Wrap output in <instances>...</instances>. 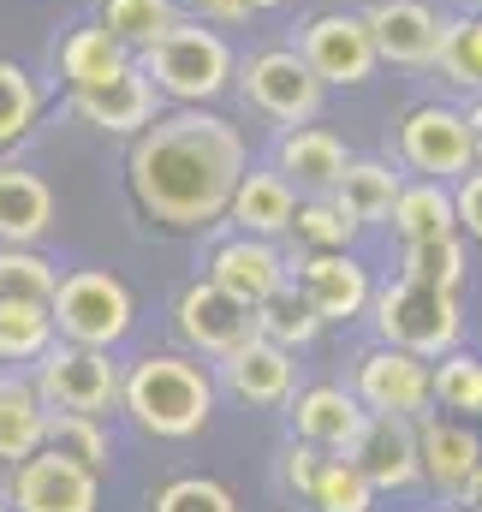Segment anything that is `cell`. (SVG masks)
I'll list each match as a JSON object with an SVG mask.
<instances>
[{"label":"cell","mask_w":482,"mask_h":512,"mask_svg":"<svg viewBox=\"0 0 482 512\" xmlns=\"http://www.w3.org/2000/svg\"><path fill=\"white\" fill-rule=\"evenodd\" d=\"M405 280H423V286L459 292V280H465V251H459V239H441V245H405Z\"/></svg>","instance_id":"37"},{"label":"cell","mask_w":482,"mask_h":512,"mask_svg":"<svg viewBox=\"0 0 482 512\" xmlns=\"http://www.w3.org/2000/svg\"><path fill=\"white\" fill-rule=\"evenodd\" d=\"M274 167H280L304 197H334L340 179H346V167H352V155H346V143H340L334 131L286 126L280 131V149H274Z\"/></svg>","instance_id":"17"},{"label":"cell","mask_w":482,"mask_h":512,"mask_svg":"<svg viewBox=\"0 0 482 512\" xmlns=\"http://www.w3.org/2000/svg\"><path fill=\"white\" fill-rule=\"evenodd\" d=\"M48 447V399L42 387L0 382V459L24 465Z\"/></svg>","instance_id":"26"},{"label":"cell","mask_w":482,"mask_h":512,"mask_svg":"<svg viewBox=\"0 0 482 512\" xmlns=\"http://www.w3.org/2000/svg\"><path fill=\"white\" fill-rule=\"evenodd\" d=\"M54 60H60V78H66V90H96V84L120 78L137 54H131L120 36H114V30L96 18V24H78V30H66V36H60V48H54Z\"/></svg>","instance_id":"20"},{"label":"cell","mask_w":482,"mask_h":512,"mask_svg":"<svg viewBox=\"0 0 482 512\" xmlns=\"http://www.w3.org/2000/svg\"><path fill=\"white\" fill-rule=\"evenodd\" d=\"M125 411L137 417V429L161 435V441H185L209 423L215 411V382L203 364L179 358V352H161V358H143L131 364L125 376Z\"/></svg>","instance_id":"3"},{"label":"cell","mask_w":482,"mask_h":512,"mask_svg":"<svg viewBox=\"0 0 482 512\" xmlns=\"http://www.w3.org/2000/svg\"><path fill=\"white\" fill-rule=\"evenodd\" d=\"M465 114H471V137H477V161H482V96L465 108Z\"/></svg>","instance_id":"43"},{"label":"cell","mask_w":482,"mask_h":512,"mask_svg":"<svg viewBox=\"0 0 482 512\" xmlns=\"http://www.w3.org/2000/svg\"><path fill=\"white\" fill-rule=\"evenodd\" d=\"M221 376H227V387L244 405H280L292 393V352L274 346L268 334H250L244 346H233L221 358Z\"/></svg>","instance_id":"19"},{"label":"cell","mask_w":482,"mask_h":512,"mask_svg":"<svg viewBox=\"0 0 482 512\" xmlns=\"http://www.w3.org/2000/svg\"><path fill=\"white\" fill-rule=\"evenodd\" d=\"M155 512H239V507H233V495H227L221 483H209V477H179V483H167V489L155 495Z\"/></svg>","instance_id":"39"},{"label":"cell","mask_w":482,"mask_h":512,"mask_svg":"<svg viewBox=\"0 0 482 512\" xmlns=\"http://www.w3.org/2000/svg\"><path fill=\"white\" fill-rule=\"evenodd\" d=\"M60 274L30 245H0V304H54Z\"/></svg>","instance_id":"32"},{"label":"cell","mask_w":482,"mask_h":512,"mask_svg":"<svg viewBox=\"0 0 482 512\" xmlns=\"http://www.w3.org/2000/svg\"><path fill=\"white\" fill-rule=\"evenodd\" d=\"M363 423H369V411H358V399L346 387H310V393L292 399V429L310 447H340L346 453Z\"/></svg>","instance_id":"23"},{"label":"cell","mask_w":482,"mask_h":512,"mask_svg":"<svg viewBox=\"0 0 482 512\" xmlns=\"http://www.w3.org/2000/svg\"><path fill=\"white\" fill-rule=\"evenodd\" d=\"M292 215H298V185H292L280 167L244 173L239 197H233V209H227V221H233L239 233H250V239H280V233H292Z\"/></svg>","instance_id":"21"},{"label":"cell","mask_w":482,"mask_h":512,"mask_svg":"<svg viewBox=\"0 0 482 512\" xmlns=\"http://www.w3.org/2000/svg\"><path fill=\"white\" fill-rule=\"evenodd\" d=\"M453 197H459V227L482 245V167H471V173L459 179V191H453Z\"/></svg>","instance_id":"40"},{"label":"cell","mask_w":482,"mask_h":512,"mask_svg":"<svg viewBox=\"0 0 482 512\" xmlns=\"http://www.w3.org/2000/svg\"><path fill=\"white\" fill-rule=\"evenodd\" d=\"M48 447L90 465V471L108 465V435H102V423L90 411H48Z\"/></svg>","instance_id":"35"},{"label":"cell","mask_w":482,"mask_h":512,"mask_svg":"<svg viewBox=\"0 0 482 512\" xmlns=\"http://www.w3.org/2000/svg\"><path fill=\"white\" fill-rule=\"evenodd\" d=\"M399 161L423 179H465L477 161V137H471V114L447 108V102H423L399 120Z\"/></svg>","instance_id":"7"},{"label":"cell","mask_w":482,"mask_h":512,"mask_svg":"<svg viewBox=\"0 0 482 512\" xmlns=\"http://www.w3.org/2000/svg\"><path fill=\"white\" fill-rule=\"evenodd\" d=\"M363 18H369L387 66H435L441 60V24L447 18L429 0H375Z\"/></svg>","instance_id":"15"},{"label":"cell","mask_w":482,"mask_h":512,"mask_svg":"<svg viewBox=\"0 0 482 512\" xmlns=\"http://www.w3.org/2000/svg\"><path fill=\"white\" fill-rule=\"evenodd\" d=\"M173 328H179V340H185L191 352H203V358H227L233 346H244V340L256 334V310L239 304L227 286L197 280V286L179 292V304H173Z\"/></svg>","instance_id":"10"},{"label":"cell","mask_w":482,"mask_h":512,"mask_svg":"<svg viewBox=\"0 0 482 512\" xmlns=\"http://www.w3.org/2000/svg\"><path fill=\"white\" fill-rule=\"evenodd\" d=\"M375 328L387 346H405L417 358H447L459 352V292H441V286H423V280H393L387 292H375Z\"/></svg>","instance_id":"4"},{"label":"cell","mask_w":482,"mask_h":512,"mask_svg":"<svg viewBox=\"0 0 482 512\" xmlns=\"http://www.w3.org/2000/svg\"><path fill=\"white\" fill-rule=\"evenodd\" d=\"M96 18L120 36L131 54H143V48H155V42L185 18V6H179V0H102Z\"/></svg>","instance_id":"28"},{"label":"cell","mask_w":482,"mask_h":512,"mask_svg":"<svg viewBox=\"0 0 482 512\" xmlns=\"http://www.w3.org/2000/svg\"><path fill=\"white\" fill-rule=\"evenodd\" d=\"M54 334V304H0V364L48 358Z\"/></svg>","instance_id":"31"},{"label":"cell","mask_w":482,"mask_h":512,"mask_svg":"<svg viewBox=\"0 0 482 512\" xmlns=\"http://www.w3.org/2000/svg\"><path fill=\"white\" fill-rule=\"evenodd\" d=\"M316 328H322V310L310 304V292L292 280V286H280L262 310H256V334H268L274 346H286V352H298V346H310L316 340Z\"/></svg>","instance_id":"29"},{"label":"cell","mask_w":482,"mask_h":512,"mask_svg":"<svg viewBox=\"0 0 482 512\" xmlns=\"http://www.w3.org/2000/svg\"><path fill=\"white\" fill-rule=\"evenodd\" d=\"M12 507L18 512H96V471L42 447L36 459L18 465L12 477Z\"/></svg>","instance_id":"13"},{"label":"cell","mask_w":482,"mask_h":512,"mask_svg":"<svg viewBox=\"0 0 482 512\" xmlns=\"http://www.w3.org/2000/svg\"><path fill=\"white\" fill-rule=\"evenodd\" d=\"M36 120H42V84L18 60H0V149H12L18 137H30Z\"/></svg>","instance_id":"34"},{"label":"cell","mask_w":482,"mask_h":512,"mask_svg":"<svg viewBox=\"0 0 482 512\" xmlns=\"http://www.w3.org/2000/svg\"><path fill=\"white\" fill-rule=\"evenodd\" d=\"M155 78L131 60L120 78H108V84H96V90H72V114L84 120V126L108 131V137H137V131L155 126Z\"/></svg>","instance_id":"14"},{"label":"cell","mask_w":482,"mask_h":512,"mask_svg":"<svg viewBox=\"0 0 482 512\" xmlns=\"http://www.w3.org/2000/svg\"><path fill=\"white\" fill-rule=\"evenodd\" d=\"M477 6H482V0H477Z\"/></svg>","instance_id":"47"},{"label":"cell","mask_w":482,"mask_h":512,"mask_svg":"<svg viewBox=\"0 0 482 512\" xmlns=\"http://www.w3.org/2000/svg\"><path fill=\"white\" fill-rule=\"evenodd\" d=\"M482 471V441L465 423H441L423 417V477L447 495H465V483Z\"/></svg>","instance_id":"24"},{"label":"cell","mask_w":482,"mask_h":512,"mask_svg":"<svg viewBox=\"0 0 482 512\" xmlns=\"http://www.w3.org/2000/svg\"><path fill=\"white\" fill-rule=\"evenodd\" d=\"M250 12H274V6H286V0H244Z\"/></svg>","instance_id":"45"},{"label":"cell","mask_w":482,"mask_h":512,"mask_svg":"<svg viewBox=\"0 0 482 512\" xmlns=\"http://www.w3.org/2000/svg\"><path fill=\"white\" fill-rule=\"evenodd\" d=\"M36 387H42L48 411H90V417H102L114 399H125V382L108 364V352L102 346H72V340L48 346Z\"/></svg>","instance_id":"9"},{"label":"cell","mask_w":482,"mask_h":512,"mask_svg":"<svg viewBox=\"0 0 482 512\" xmlns=\"http://www.w3.org/2000/svg\"><path fill=\"white\" fill-rule=\"evenodd\" d=\"M239 90H244V102L262 120H274V126H316L322 96H328V84L316 78V66L298 48H262V54H250L239 66Z\"/></svg>","instance_id":"5"},{"label":"cell","mask_w":482,"mask_h":512,"mask_svg":"<svg viewBox=\"0 0 482 512\" xmlns=\"http://www.w3.org/2000/svg\"><path fill=\"white\" fill-rule=\"evenodd\" d=\"M191 18H203V24H239V18H250V6L244 0H179Z\"/></svg>","instance_id":"42"},{"label":"cell","mask_w":482,"mask_h":512,"mask_svg":"<svg viewBox=\"0 0 482 512\" xmlns=\"http://www.w3.org/2000/svg\"><path fill=\"white\" fill-rule=\"evenodd\" d=\"M316 477H322L316 447H310V441H304V447H292V453H286V483H292L298 495H310V489H316Z\"/></svg>","instance_id":"41"},{"label":"cell","mask_w":482,"mask_h":512,"mask_svg":"<svg viewBox=\"0 0 482 512\" xmlns=\"http://www.w3.org/2000/svg\"><path fill=\"white\" fill-rule=\"evenodd\" d=\"M435 399L447 411H482V358H465V352H447L435 364Z\"/></svg>","instance_id":"38"},{"label":"cell","mask_w":482,"mask_h":512,"mask_svg":"<svg viewBox=\"0 0 482 512\" xmlns=\"http://www.w3.org/2000/svg\"><path fill=\"white\" fill-rule=\"evenodd\" d=\"M137 66H143V72L155 78V90H161L167 102H179V108H209V102L227 96L233 78H239V60H233L227 36H221L215 24H203V18H179L155 48L137 54Z\"/></svg>","instance_id":"2"},{"label":"cell","mask_w":482,"mask_h":512,"mask_svg":"<svg viewBox=\"0 0 482 512\" xmlns=\"http://www.w3.org/2000/svg\"><path fill=\"white\" fill-rule=\"evenodd\" d=\"M244 173H250L244 131L209 108L161 114L149 131L131 137V155H125L131 203L167 233L215 227L233 209Z\"/></svg>","instance_id":"1"},{"label":"cell","mask_w":482,"mask_h":512,"mask_svg":"<svg viewBox=\"0 0 482 512\" xmlns=\"http://www.w3.org/2000/svg\"><path fill=\"white\" fill-rule=\"evenodd\" d=\"M465 507H471V512H482V471L471 477V483H465Z\"/></svg>","instance_id":"44"},{"label":"cell","mask_w":482,"mask_h":512,"mask_svg":"<svg viewBox=\"0 0 482 512\" xmlns=\"http://www.w3.org/2000/svg\"><path fill=\"white\" fill-rule=\"evenodd\" d=\"M54 328L72 346H102V352L120 346L131 334V292H125V280L102 274V268L66 274L60 292H54Z\"/></svg>","instance_id":"6"},{"label":"cell","mask_w":482,"mask_h":512,"mask_svg":"<svg viewBox=\"0 0 482 512\" xmlns=\"http://www.w3.org/2000/svg\"><path fill=\"white\" fill-rule=\"evenodd\" d=\"M209 280H215V286H227L239 304L262 310V304L286 286V256L274 251L268 239H250V233H239V239H227L221 251L209 256Z\"/></svg>","instance_id":"18"},{"label":"cell","mask_w":482,"mask_h":512,"mask_svg":"<svg viewBox=\"0 0 482 512\" xmlns=\"http://www.w3.org/2000/svg\"><path fill=\"white\" fill-rule=\"evenodd\" d=\"M310 501H316L322 512H369L375 483L363 477L352 459H328V465H322V477H316V489H310Z\"/></svg>","instance_id":"36"},{"label":"cell","mask_w":482,"mask_h":512,"mask_svg":"<svg viewBox=\"0 0 482 512\" xmlns=\"http://www.w3.org/2000/svg\"><path fill=\"white\" fill-rule=\"evenodd\" d=\"M346 459L375 489H405L411 477H423V429L411 417L369 411V423L358 429V441L346 447Z\"/></svg>","instance_id":"12"},{"label":"cell","mask_w":482,"mask_h":512,"mask_svg":"<svg viewBox=\"0 0 482 512\" xmlns=\"http://www.w3.org/2000/svg\"><path fill=\"white\" fill-rule=\"evenodd\" d=\"M298 54L316 66L322 84H369V72L381 66V48H375V30L363 12H316L304 30H298Z\"/></svg>","instance_id":"8"},{"label":"cell","mask_w":482,"mask_h":512,"mask_svg":"<svg viewBox=\"0 0 482 512\" xmlns=\"http://www.w3.org/2000/svg\"><path fill=\"white\" fill-rule=\"evenodd\" d=\"M441 78L459 84V90H477L482 96V6L471 12H453L441 24Z\"/></svg>","instance_id":"30"},{"label":"cell","mask_w":482,"mask_h":512,"mask_svg":"<svg viewBox=\"0 0 482 512\" xmlns=\"http://www.w3.org/2000/svg\"><path fill=\"white\" fill-rule=\"evenodd\" d=\"M298 286L310 292V304L322 310V322H352L375 304L369 292V268L352 251H310L298 262Z\"/></svg>","instance_id":"16"},{"label":"cell","mask_w":482,"mask_h":512,"mask_svg":"<svg viewBox=\"0 0 482 512\" xmlns=\"http://www.w3.org/2000/svg\"><path fill=\"white\" fill-rule=\"evenodd\" d=\"M358 399L369 411L423 417L435 405V370H429V358H417L405 346H381L358 364Z\"/></svg>","instance_id":"11"},{"label":"cell","mask_w":482,"mask_h":512,"mask_svg":"<svg viewBox=\"0 0 482 512\" xmlns=\"http://www.w3.org/2000/svg\"><path fill=\"white\" fill-rule=\"evenodd\" d=\"M54 221V191L18 167V161H0V245H36Z\"/></svg>","instance_id":"22"},{"label":"cell","mask_w":482,"mask_h":512,"mask_svg":"<svg viewBox=\"0 0 482 512\" xmlns=\"http://www.w3.org/2000/svg\"><path fill=\"white\" fill-rule=\"evenodd\" d=\"M363 221H352L334 197H304L298 203V215H292V239H298V251H352V239H358Z\"/></svg>","instance_id":"33"},{"label":"cell","mask_w":482,"mask_h":512,"mask_svg":"<svg viewBox=\"0 0 482 512\" xmlns=\"http://www.w3.org/2000/svg\"><path fill=\"white\" fill-rule=\"evenodd\" d=\"M399 191H405V179L387 167V161H352L346 167V179H340V191H334V203L352 215V221H387L393 209H399Z\"/></svg>","instance_id":"27"},{"label":"cell","mask_w":482,"mask_h":512,"mask_svg":"<svg viewBox=\"0 0 482 512\" xmlns=\"http://www.w3.org/2000/svg\"><path fill=\"white\" fill-rule=\"evenodd\" d=\"M393 233L405 245H441V239H459V197L447 191V179H417L399 191V209H393Z\"/></svg>","instance_id":"25"},{"label":"cell","mask_w":482,"mask_h":512,"mask_svg":"<svg viewBox=\"0 0 482 512\" xmlns=\"http://www.w3.org/2000/svg\"><path fill=\"white\" fill-rule=\"evenodd\" d=\"M0 512H6V507H0Z\"/></svg>","instance_id":"46"}]
</instances>
